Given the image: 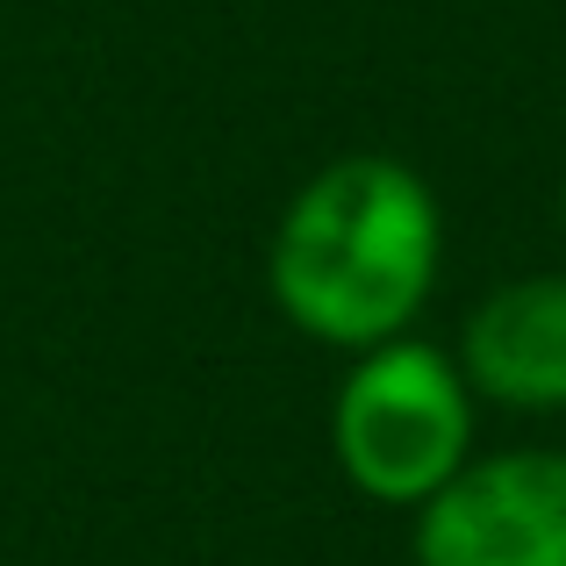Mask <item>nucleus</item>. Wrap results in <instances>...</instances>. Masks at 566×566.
Segmentation results:
<instances>
[{
	"instance_id": "obj_1",
	"label": "nucleus",
	"mask_w": 566,
	"mask_h": 566,
	"mask_svg": "<svg viewBox=\"0 0 566 566\" xmlns=\"http://www.w3.org/2000/svg\"><path fill=\"white\" fill-rule=\"evenodd\" d=\"M444 265V208L409 158L352 151L294 187L265 244L273 308L331 352L409 337Z\"/></svg>"
},
{
	"instance_id": "obj_2",
	"label": "nucleus",
	"mask_w": 566,
	"mask_h": 566,
	"mask_svg": "<svg viewBox=\"0 0 566 566\" xmlns=\"http://www.w3.org/2000/svg\"><path fill=\"white\" fill-rule=\"evenodd\" d=\"M331 452L366 502L423 510L473 459V387L459 359L423 337L352 352V374L331 401Z\"/></svg>"
},
{
	"instance_id": "obj_3",
	"label": "nucleus",
	"mask_w": 566,
	"mask_h": 566,
	"mask_svg": "<svg viewBox=\"0 0 566 566\" xmlns=\"http://www.w3.org/2000/svg\"><path fill=\"white\" fill-rule=\"evenodd\" d=\"M416 566H566V452L467 459L416 510Z\"/></svg>"
},
{
	"instance_id": "obj_5",
	"label": "nucleus",
	"mask_w": 566,
	"mask_h": 566,
	"mask_svg": "<svg viewBox=\"0 0 566 566\" xmlns=\"http://www.w3.org/2000/svg\"><path fill=\"white\" fill-rule=\"evenodd\" d=\"M559 230H566V187H559Z\"/></svg>"
},
{
	"instance_id": "obj_4",
	"label": "nucleus",
	"mask_w": 566,
	"mask_h": 566,
	"mask_svg": "<svg viewBox=\"0 0 566 566\" xmlns=\"http://www.w3.org/2000/svg\"><path fill=\"white\" fill-rule=\"evenodd\" d=\"M459 374L473 401H495L516 416H559L566 409V265L524 273L488 287L459 323Z\"/></svg>"
}]
</instances>
